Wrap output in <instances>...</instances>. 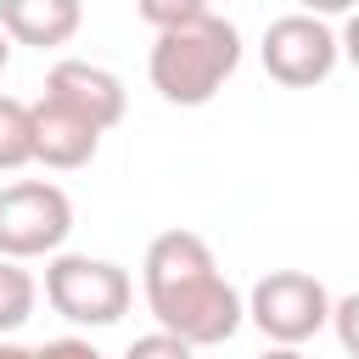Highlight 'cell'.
Segmentation results:
<instances>
[{
	"label": "cell",
	"instance_id": "7c38bea8",
	"mask_svg": "<svg viewBox=\"0 0 359 359\" xmlns=\"http://www.w3.org/2000/svg\"><path fill=\"white\" fill-rule=\"evenodd\" d=\"M0 359H101V353L84 337H56V342H39V348H22V342L0 337Z\"/></svg>",
	"mask_w": 359,
	"mask_h": 359
},
{
	"label": "cell",
	"instance_id": "8fae6325",
	"mask_svg": "<svg viewBox=\"0 0 359 359\" xmlns=\"http://www.w3.org/2000/svg\"><path fill=\"white\" fill-rule=\"evenodd\" d=\"M34 163V112L17 95H0V174Z\"/></svg>",
	"mask_w": 359,
	"mask_h": 359
},
{
	"label": "cell",
	"instance_id": "9c48e42d",
	"mask_svg": "<svg viewBox=\"0 0 359 359\" xmlns=\"http://www.w3.org/2000/svg\"><path fill=\"white\" fill-rule=\"evenodd\" d=\"M79 22H84V0H0V28L11 34V45L56 50L79 34Z\"/></svg>",
	"mask_w": 359,
	"mask_h": 359
},
{
	"label": "cell",
	"instance_id": "e0dca14e",
	"mask_svg": "<svg viewBox=\"0 0 359 359\" xmlns=\"http://www.w3.org/2000/svg\"><path fill=\"white\" fill-rule=\"evenodd\" d=\"M359 0H297V11H314V17H348Z\"/></svg>",
	"mask_w": 359,
	"mask_h": 359
},
{
	"label": "cell",
	"instance_id": "52a82bcc",
	"mask_svg": "<svg viewBox=\"0 0 359 359\" xmlns=\"http://www.w3.org/2000/svg\"><path fill=\"white\" fill-rule=\"evenodd\" d=\"M45 95L62 101V107H73L79 118H90L101 135H107L112 123H123V112H129L123 79H118L112 67H101V62H79V56H67V62H56V67L45 73Z\"/></svg>",
	"mask_w": 359,
	"mask_h": 359
},
{
	"label": "cell",
	"instance_id": "7a4b0ae2",
	"mask_svg": "<svg viewBox=\"0 0 359 359\" xmlns=\"http://www.w3.org/2000/svg\"><path fill=\"white\" fill-rule=\"evenodd\" d=\"M236 67H241V34L230 17H213V11L180 28H157L146 56V79L168 107H208Z\"/></svg>",
	"mask_w": 359,
	"mask_h": 359
},
{
	"label": "cell",
	"instance_id": "30bf717a",
	"mask_svg": "<svg viewBox=\"0 0 359 359\" xmlns=\"http://www.w3.org/2000/svg\"><path fill=\"white\" fill-rule=\"evenodd\" d=\"M34 303H39V280L17 258H0V337L22 331L34 320Z\"/></svg>",
	"mask_w": 359,
	"mask_h": 359
},
{
	"label": "cell",
	"instance_id": "5bb4252c",
	"mask_svg": "<svg viewBox=\"0 0 359 359\" xmlns=\"http://www.w3.org/2000/svg\"><path fill=\"white\" fill-rule=\"evenodd\" d=\"M135 11H140V22H151V28H180V22L202 17L208 0H135Z\"/></svg>",
	"mask_w": 359,
	"mask_h": 359
},
{
	"label": "cell",
	"instance_id": "ba28073f",
	"mask_svg": "<svg viewBox=\"0 0 359 359\" xmlns=\"http://www.w3.org/2000/svg\"><path fill=\"white\" fill-rule=\"evenodd\" d=\"M28 112H34V163L62 168V174L95 163V151H101V129H95L90 118H79L73 107H62V101H50V95L28 101Z\"/></svg>",
	"mask_w": 359,
	"mask_h": 359
},
{
	"label": "cell",
	"instance_id": "8992f818",
	"mask_svg": "<svg viewBox=\"0 0 359 359\" xmlns=\"http://www.w3.org/2000/svg\"><path fill=\"white\" fill-rule=\"evenodd\" d=\"M258 56H264V73H269L275 84H286V90H314V84H325V79L337 73L342 45H337V34H331L325 17H314V11H286V17H275V22L264 28Z\"/></svg>",
	"mask_w": 359,
	"mask_h": 359
},
{
	"label": "cell",
	"instance_id": "ac0fdd59",
	"mask_svg": "<svg viewBox=\"0 0 359 359\" xmlns=\"http://www.w3.org/2000/svg\"><path fill=\"white\" fill-rule=\"evenodd\" d=\"M258 359H309V353H303V348H280V342H275V348H269V353H258Z\"/></svg>",
	"mask_w": 359,
	"mask_h": 359
},
{
	"label": "cell",
	"instance_id": "4fadbf2b",
	"mask_svg": "<svg viewBox=\"0 0 359 359\" xmlns=\"http://www.w3.org/2000/svg\"><path fill=\"white\" fill-rule=\"evenodd\" d=\"M123 359H196V348L185 342V337H174V331H146V337H135L129 348H123Z\"/></svg>",
	"mask_w": 359,
	"mask_h": 359
},
{
	"label": "cell",
	"instance_id": "2e32d148",
	"mask_svg": "<svg viewBox=\"0 0 359 359\" xmlns=\"http://www.w3.org/2000/svg\"><path fill=\"white\" fill-rule=\"evenodd\" d=\"M337 45H342V62H348V67H359V6L348 11V22H342Z\"/></svg>",
	"mask_w": 359,
	"mask_h": 359
},
{
	"label": "cell",
	"instance_id": "6da1fadb",
	"mask_svg": "<svg viewBox=\"0 0 359 359\" xmlns=\"http://www.w3.org/2000/svg\"><path fill=\"white\" fill-rule=\"evenodd\" d=\"M140 286H146L151 320L163 331L185 337L191 348H219L247 320V297L224 280L213 247L196 230H163V236H151V247L140 258Z\"/></svg>",
	"mask_w": 359,
	"mask_h": 359
},
{
	"label": "cell",
	"instance_id": "3957f363",
	"mask_svg": "<svg viewBox=\"0 0 359 359\" xmlns=\"http://www.w3.org/2000/svg\"><path fill=\"white\" fill-rule=\"evenodd\" d=\"M45 303L67 325H118L135 303V280L112 258L90 252H50L45 264Z\"/></svg>",
	"mask_w": 359,
	"mask_h": 359
},
{
	"label": "cell",
	"instance_id": "d6986e66",
	"mask_svg": "<svg viewBox=\"0 0 359 359\" xmlns=\"http://www.w3.org/2000/svg\"><path fill=\"white\" fill-rule=\"evenodd\" d=\"M6 62H11V34L0 28V73H6Z\"/></svg>",
	"mask_w": 359,
	"mask_h": 359
},
{
	"label": "cell",
	"instance_id": "5b68a950",
	"mask_svg": "<svg viewBox=\"0 0 359 359\" xmlns=\"http://www.w3.org/2000/svg\"><path fill=\"white\" fill-rule=\"evenodd\" d=\"M247 320L280 342V348H303L314 331L331 325V292L309 275V269H269L252 292H247Z\"/></svg>",
	"mask_w": 359,
	"mask_h": 359
},
{
	"label": "cell",
	"instance_id": "277c9868",
	"mask_svg": "<svg viewBox=\"0 0 359 359\" xmlns=\"http://www.w3.org/2000/svg\"><path fill=\"white\" fill-rule=\"evenodd\" d=\"M73 236V202L50 180H17L0 185V258H50Z\"/></svg>",
	"mask_w": 359,
	"mask_h": 359
},
{
	"label": "cell",
	"instance_id": "9a60e30c",
	"mask_svg": "<svg viewBox=\"0 0 359 359\" xmlns=\"http://www.w3.org/2000/svg\"><path fill=\"white\" fill-rule=\"evenodd\" d=\"M331 331H337L342 353L359 359V292H348L342 303H331Z\"/></svg>",
	"mask_w": 359,
	"mask_h": 359
}]
</instances>
